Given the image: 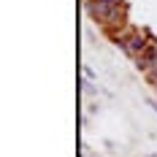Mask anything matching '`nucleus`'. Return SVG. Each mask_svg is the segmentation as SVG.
Returning <instances> with one entry per match:
<instances>
[{
    "instance_id": "1",
    "label": "nucleus",
    "mask_w": 157,
    "mask_h": 157,
    "mask_svg": "<svg viewBox=\"0 0 157 157\" xmlns=\"http://www.w3.org/2000/svg\"><path fill=\"white\" fill-rule=\"evenodd\" d=\"M84 14L98 22L106 33L127 25V3L125 0H81Z\"/></svg>"
},
{
    "instance_id": "5",
    "label": "nucleus",
    "mask_w": 157,
    "mask_h": 157,
    "mask_svg": "<svg viewBox=\"0 0 157 157\" xmlns=\"http://www.w3.org/2000/svg\"><path fill=\"white\" fill-rule=\"evenodd\" d=\"M149 157H157V155H149Z\"/></svg>"
},
{
    "instance_id": "2",
    "label": "nucleus",
    "mask_w": 157,
    "mask_h": 157,
    "mask_svg": "<svg viewBox=\"0 0 157 157\" xmlns=\"http://www.w3.org/2000/svg\"><path fill=\"white\" fill-rule=\"evenodd\" d=\"M155 41H157V38H155L149 30H146V27H136V30L130 33V35H127L125 41L119 44V46H122V52H125V54H130V57L136 60V57H141V54H144L149 46H152Z\"/></svg>"
},
{
    "instance_id": "4",
    "label": "nucleus",
    "mask_w": 157,
    "mask_h": 157,
    "mask_svg": "<svg viewBox=\"0 0 157 157\" xmlns=\"http://www.w3.org/2000/svg\"><path fill=\"white\" fill-rule=\"evenodd\" d=\"M146 78H149V84H152V87H157V68L146 71Z\"/></svg>"
},
{
    "instance_id": "3",
    "label": "nucleus",
    "mask_w": 157,
    "mask_h": 157,
    "mask_svg": "<svg viewBox=\"0 0 157 157\" xmlns=\"http://www.w3.org/2000/svg\"><path fill=\"white\" fill-rule=\"evenodd\" d=\"M136 65H138V71H144V73L152 71V68H157V41L144 52L141 57H136Z\"/></svg>"
},
{
    "instance_id": "7",
    "label": "nucleus",
    "mask_w": 157,
    "mask_h": 157,
    "mask_svg": "<svg viewBox=\"0 0 157 157\" xmlns=\"http://www.w3.org/2000/svg\"><path fill=\"white\" fill-rule=\"evenodd\" d=\"M155 90H157V87H155Z\"/></svg>"
},
{
    "instance_id": "6",
    "label": "nucleus",
    "mask_w": 157,
    "mask_h": 157,
    "mask_svg": "<svg viewBox=\"0 0 157 157\" xmlns=\"http://www.w3.org/2000/svg\"><path fill=\"white\" fill-rule=\"evenodd\" d=\"M84 157H90V155H84Z\"/></svg>"
}]
</instances>
